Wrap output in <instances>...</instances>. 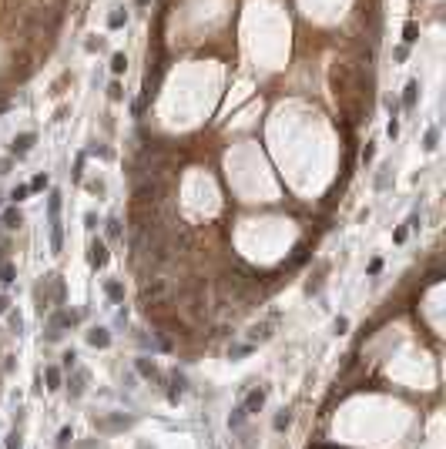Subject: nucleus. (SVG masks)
<instances>
[{"label":"nucleus","mask_w":446,"mask_h":449,"mask_svg":"<svg viewBox=\"0 0 446 449\" xmlns=\"http://www.w3.org/2000/svg\"><path fill=\"white\" fill-rule=\"evenodd\" d=\"M34 141H37V138H34V134H30V131L17 134V138H14V144H10V154H14V158H24V154H27V151L34 148Z\"/></svg>","instance_id":"1"},{"label":"nucleus","mask_w":446,"mask_h":449,"mask_svg":"<svg viewBox=\"0 0 446 449\" xmlns=\"http://www.w3.org/2000/svg\"><path fill=\"white\" fill-rule=\"evenodd\" d=\"M88 262H91L94 268H101V265L108 262V248H104V242L91 238V245H88Z\"/></svg>","instance_id":"2"},{"label":"nucleus","mask_w":446,"mask_h":449,"mask_svg":"<svg viewBox=\"0 0 446 449\" xmlns=\"http://www.w3.org/2000/svg\"><path fill=\"white\" fill-rule=\"evenodd\" d=\"M262 402H265V389H252V393H248V399L242 402L245 416H252V412H259V409H262Z\"/></svg>","instance_id":"3"},{"label":"nucleus","mask_w":446,"mask_h":449,"mask_svg":"<svg viewBox=\"0 0 446 449\" xmlns=\"http://www.w3.org/2000/svg\"><path fill=\"white\" fill-rule=\"evenodd\" d=\"M64 248V228H60V218L51 215V252H60Z\"/></svg>","instance_id":"4"},{"label":"nucleus","mask_w":446,"mask_h":449,"mask_svg":"<svg viewBox=\"0 0 446 449\" xmlns=\"http://www.w3.org/2000/svg\"><path fill=\"white\" fill-rule=\"evenodd\" d=\"M67 386H71V395H84V389H88V372H84V369H77L74 379H71Z\"/></svg>","instance_id":"5"},{"label":"nucleus","mask_w":446,"mask_h":449,"mask_svg":"<svg viewBox=\"0 0 446 449\" xmlns=\"http://www.w3.org/2000/svg\"><path fill=\"white\" fill-rule=\"evenodd\" d=\"M124 24H128V10H124V7H114L111 14H108V27L118 30V27H124Z\"/></svg>","instance_id":"6"},{"label":"nucleus","mask_w":446,"mask_h":449,"mask_svg":"<svg viewBox=\"0 0 446 449\" xmlns=\"http://www.w3.org/2000/svg\"><path fill=\"white\" fill-rule=\"evenodd\" d=\"M416 94H419V81H409L406 84V91H403V108H416Z\"/></svg>","instance_id":"7"},{"label":"nucleus","mask_w":446,"mask_h":449,"mask_svg":"<svg viewBox=\"0 0 446 449\" xmlns=\"http://www.w3.org/2000/svg\"><path fill=\"white\" fill-rule=\"evenodd\" d=\"M268 336H272V318H268V322H259V325L248 332V338H252V342H262V338H268Z\"/></svg>","instance_id":"8"},{"label":"nucleus","mask_w":446,"mask_h":449,"mask_svg":"<svg viewBox=\"0 0 446 449\" xmlns=\"http://www.w3.org/2000/svg\"><path fill=\"white\" fill-rule=\"evenodd\" d=\"M88 342L97 345V349H104V345L111 342V336H108V329H91V332H88Z\"/></svg>","instance_id":"9"},{"label":"nucleus","mask_w":446,"mask_h":449,"mask_svg":"<svg viewBox=\"0 0 446 449\" xmlns=\"http://www.w3.org/2000/svg\"><path fill=\"white\" fill-rule=\"evenodd\" d=\"M20 222H24V218H20V211L17 208H7V211H3V228H20Z\"/></svg>","instance_id":"10"},{"label":"nucleus","mask_w":446,"mask_h":449,"mask_svg":"<svg viewBox=\"0 0 446 449\" xmlns=\"http://www.w3.org/2000/svg\"><path fill=\"white\" fill-rule=\"evenodd\" d=\"M138 369H141V375H145V379H161L158 365H154V362H148V359H138Z\"/></svg>","instance_id":"11"},{"label":"nucleus","mask_w":446,"mask_h":449,"mask_svg":"<svg viewBox=\"0 0 446 449\" xmlns=\"http://www.w3.org/2000/svg\"><path fill=\"white\" fill-rule=\"evenodd\" d=\"M104 292H108V299H111V302H121V299H124V285H121V281H108V285H104Z\"/></svg>","instance_id":"12"},{"label":"nucleus","mask_w":446,"mask_h":449,"mask_svg":"<svg viewBox=\"0 0 446 449\" xmlns=\"http://www.w3.org/2000/svg\"><path fill=\"white\" fill-rule=\"evenodd\" d=\"M436 141H440V131H436V128H429L426 138H423V148H426V151H436Z\"/></svg>","instance_id":"13"},{"label":"nucleus","mask_w":446,"mask_h":449,"mask_svg":"<svg viewBox=\"0 0 446 449\" xmlns=\"http://www.w3.org/2000/svg\"><path fill=\"white\" fill-rule=\"evenodd\" d=\"M27 195H30V188H27V185H17L14 191H10V201H14V205H20V201H24Z\"/></svg>","instance_id":"14"},{"label":"nucleus","mask_w":446,"mask_h":449,"mask_svg":"<svg viewBox=\"0 0 446 449\" xmlns=\"http://www.w3.org/2000/svg\"><path fill=\"white\" fill-rule=\"evenodd\" d=\"M0 281H3V285H10V281H14V265L0 262Z\"/></svg>","instance_id":"15"},{"label":"nucleus","mask_w":446,"mask_h":449,"mask_svg":"<svg viewBox=\"0 0 446 449\" xmlns=\"http://www.w3.org/2000/svg\"><path fill=\"white\" fill-rule=\"evenodd\" d=\"M124 67H128V57H124V54H114V57H111V71H114V74H121Z\"/></svg>","instance_id":"16"},{"label":"nucleus","mask_w":446,"mask_h":449,"mask_svg":"<svg viewBox=\"0 0 446 449\" xmlns=\"http://www.w3.org/2000/svg\"><path fill=\"white\" fill-rule=\"evenodd\" d=\"M416 34H419L416 24H406V27H403V40H406V44H416Z\"/></svg>","instance_id":"17"},{"label":"nucleus","mask_w":446,"mask_h":449,"mask_svg":"<svg viewBox=\"0 0 446 449\" xmlns=\"http://www.w3.org/2000/svg\"><path fill=\"white\" fill-rule=\"evenodd\" d=\"M71 439H74L71 429H60V436H57V449H67V446H71Z\"/></svg>","instance_id":"18"},{"label":"nucleus","mask_w":446,"mask_h":449,"mask_svg":"<svg viewBox=\"0 0 446 449\" xmlns=\"http://www.w3.org/2000/svg\"><path fill=\"white\" fill-rule=\"evenodd\" d=\"M27 188H30V191H44V188H47V174H37V178H34Z\"/></svg>","instance_id":"19"},{"label":"nucleus","mask_w":446,"mask_h":449,"mask_svg":"<svg viewBox=\"0 0 446 449\" xmlns=\"http://www.w3.org/2000/svg\"><path fill=\"white\" fill-rule=\"evenodd\" d=\"M47 382H51L47 389H57V386H60V372H57V369H47Z\"/></svg>","instance_id":"20"},{"label":"nucleus","mask_w":446,"mask_h":449,"mask_svg":"<svg viewBox=\"0 0 446 449\" xmlns=\"http://www.w3.org/2000/svg\"><path fill=\"white\" fill-rule=\"evenodd\" d=\"M285 426H289V412L282 409V412H279V416H275V429H279V432H282V429H285Z\"/></svg>","instance_id":"21"},{"label":"nucleus","mask_w":446,"mask_h":449,"mask_svg":"<svg viewBox=\"0 0 446 449\" xmlns=\"http://www.w3.org/2000/svg\"><path fill=\"white\" fill-rule=\"evenodd\" d=\"M108 235H111V238H118V235H121V224H118V218H108Z\"/></svg>","instance_id":"22"},{"label":"nucleus","mask_w":446,"mask_h":449,"mask_svg":"<svg viewBox=\"0 0 446 449\" xmlns=\"http://www.w3.org/2000/svg\"><path fill=\"white\" fill-rule=\"evenodd\" d=\"M108 94H111V101H121V97H124V91H121V84H118V81L108 87Z\"/></svg>","instance_id":"23"},{"label":"nucleus","mask_w":446,"mask_h":449,"mask_svg":"<svg viewBox=\"0 0 446 449\" xmlns=\"http://www.w3.org/2000/svg\"><path fill=\"white\" fill-rule=\"evenodd\" d=\"M84 228H88V231H94V228H97V215H94V211H88V215H84Z\"/></svg>","instance_id":"24"},{"label":"nucleus","mask_w":446,"mask_h":449,"mask_svg":"<svg viewBox=\"0 0 446 449\" xmlns=\"http://www.w3.org/2000/svg\"><path fill=\"white\" fill-rule=\"evenodd\" d=\"M88 191H94V195H104V181H88Z\"/></svg>","instance_id":"25"},{"label":"nucleus","mask_w":446,"mask_h":449,"mask_svg":"<svg viewBox=\"0 0 446 449\" xmlns=\"http://www.w3.org/2000/svg\"><path fill=\"white\" fill-rule=\"evenodd\" d=\"M245 352H252V345H235V349H228V356H245Z\"/></svg>","instance_id":"26"},{"label":"nucleus","mask_w":446,"mask_h":449,"mask_svg":"<svg viewBox=\"0 0 446 449\" xmlns=\"http://www.w3.org/2000/svg\"><path fill=\"white\" fill-rule=\"evenodd\" d=\"M386 134H389V138H396V134H399V121H396V117L389 121V128H386Z\"/></svg>","instance_id":"27"},{"label":"nucleus","mask_w":446,"mask_h":449,"mask_svg":"<svg viewBox=\"0 0 446 449\" xmlns=\"http://www.w3.org/2000/svg\"><path fill=\"white\" fill-rule=\"evenodd\" d=\"M346 329H349V322H346V318H335V332H339V336H342V332H346Z\"/></svg>","instance_id":"28"},{"label":"nucleus","mask_w":446,"mask_h":449,"mask_svg":"<svg viewBox=\"0 0 446 449\" xmlns=\"http://www.w3.org/2000/svg\"><path fill=\"white\" fill-rule=\"evenodd\" d=\"M20 325H24V318H20V315H10V329H14V332H20Z\"/></svg>","instance_id":"29"},{"label":"nucleus","mask_w":446,"mask_h":449,"mask_svg":"<svg viewBox=\"0 0 446 449\" xmlns=\"http://www.w3.org/2000/svg\"><path fill=\"white\" fill-rule=\"evenodd\" d=\"M379 268H383V262H379V258H372V262H369V275H376Z\"/></svg>","instance_id":"30"},{"label":"nucleus","mask_w":446,"mask_h":449,"mask_svg":"<svg viewBox=\"0 0 446 449\" xmlns=\"http://www.w3.org/2000/svg\"><path fill=\"white\" fill-rule=\"evenodd\" d=\"M7 171H10V158H3V161H0V174H7Z\"/></svg>","instance_id":"31"},{"label":"nucleus","mask_w":446,"mask_h":449,"mask_svg":"<svg viewBox=\"0 0 446 449\" xmlns=\"http://www.w3.org/2000/svg\"><path fill=\"white\" fill-rule=\"evenodd\" d=\"M10 449H20V436H10V443H7Z\"/></svg>","instance_id":"32"},{"label":"nucleus","mask_w":446,"mask_h":449,"mask_svg":"<svg viewBox=\"0 0 446 449\" xmlns=\"http://www.w3.org/2000/svg\"><path fill=\"white\" fill-rule=\"evenodd\" d=\"M7 305H10V302H7V295H0V315L7 312Z\"/></svg>","instance_id":"33"},{"label":"nucleus","mask_w":446,"mask_h":449,"mask_svg":"<svg viewBox=\"0 0 446 449\" xmlns=\"http://www.w3.org/2000/svg\"><path fill=\"white\" fill-rule=\"evenodd\" d=\"M134 3H138V7H148V3H151V0H134Z\"/></svg>","instance_id":"34"}]
</instances>
